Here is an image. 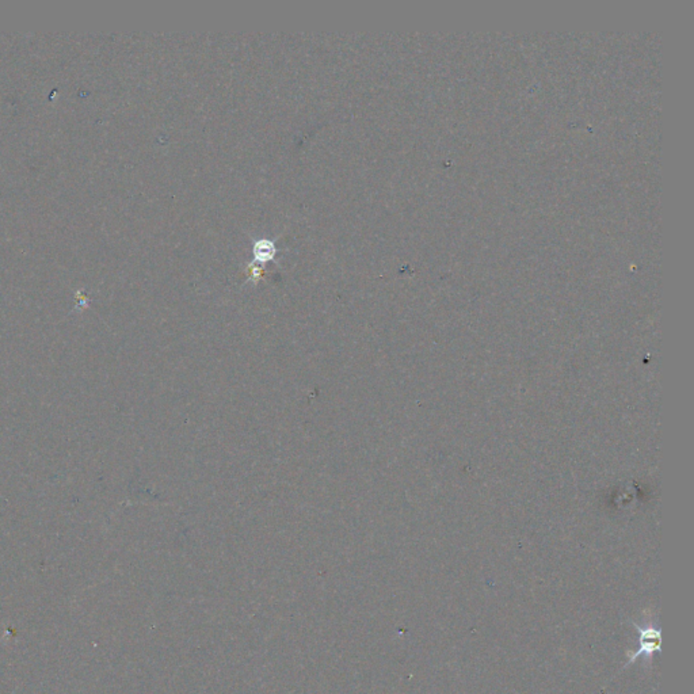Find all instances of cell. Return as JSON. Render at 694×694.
<instances>
[{
	"label": "cell",
	"instance_id": "6da1fadb",
	"mask_svg": "<svg viewBox=\"0 0 694 694\" xmlns=\"http://www.w3.org/2000/svg\"><path fill=\"white\" fill-rule=\"evenodd\" d=\"M638 630L640 632V647L638 650L636 654L632 655L630 656V662L629 663H633V660L636 658H639L640 655H645L647 658L653 656L654 653H658L659 651V640H660V635H659V630L658 628L653 625V623H648L645 628L638 627Z\"/></svg>",
	"mask_w": 694,
	"mask_h": 694
}]
</instances>
